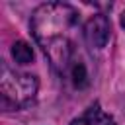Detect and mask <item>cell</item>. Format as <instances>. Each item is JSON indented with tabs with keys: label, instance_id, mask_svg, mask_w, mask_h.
<instances>
[{
	"label": "cell",
	"instance_id": "6da1fadb",
	"mask_svg": "<svg viewBox=\"0 0 125 125\" xmlns=\"http://www.w3.org/2000/svg\"><path fill=\"white\" fill-rule=\"evenodd\" d=\"M80 14L66 2L39 4L29 20L33 39L43 49L51 66L64 78L70 62L76 59L72 33L76 31Z\"/></svg>",
	"mask_w": 125,
	"mask_h": 125
},
{
	"label": "cell",
	"instance_id": "7a4b0ae2",
	"mask_svg": "<svg viewBox=\"0 0 125 125\" xmlns=\"http://www.w3.org/2000/svg\"><path fill=\"white\" fill-rule=\"evenodd\" d=\"M39 90V80L35 74L20 72L8 62L0 66V100L4 111H18L29 107Z\"/></svg>",
	"mask_w": 125,
	"mask_h": 125
},
{
	"label": "cell",
	"instance_id": "3957f363",
	"mask_svg": "<svg viewBox=\"0 0 125 125\" xmlns=\"http://www.w3.org/2000/svg\"><path fill=\"white\" fill-rule=\"evenodd\" d=\"M82 35L84 41L88 43V47L102 51L105 49L109 37H111V21L105 14H94L82 27Z\"/></svg>",
	"mask_w": 125,
	"mask_h": 125
},
{
	"label": "cell",
	"instance_id": "277c9868",
	"mask_svg": "<svg viewBox=\"0 0 125 125\" xmlns=\"http://www.w3.org/2000/svg\"><path fill=\"white\" fill-rule=\"evenodd\" d=\"M68 125H119V123L115 121L113 115H109L107 111L102 109L100 102H94L84 109L82 115L74 117Z\"/></svg>",
	"mask_w": 125,
	"mask_h": 125
},
{
	"label": "cell",
	"instance_id": "5b68a950",
	"mask_svg": "<svg viewBox=\"0 0 125 125\" xmlns=\"http://www.w3.org/2000/svg\"><path fill=\"white\" fill-rule=\"evenodd\" d=\"M64 78L74 86V88H78V90H82V88H88V84H90V76H88V68H86V64H84V61L76 55V59L70 62V66H68V70H66V74H64Z\"/></svg>",
	"mask_w": 125,
	"mask_h": 125
},
{
	"label": "cell",
	"instance_id": "8992f818",
	"mask_svg": "<svg viewBox=\"0 0 125 125\" xmlns=\"http://www.w3.org/2000/svg\"><path fill=\"white\" fill-rule=\"evenodd\" d=\"M12 59L16 64H29L33 61V49L27 41H16L12 45Z\"/></svg>",
	"mask_w": 125,
	"mask_h": 125
},
{
	"label": "cell",
	"instance_id": "52a82bcc",
	"mask_svg": "<svg viewBox=\"0 0 125 125\" xmlns=\"http://www.w3.org/2000/svg\"><path fill=\"white\" fill-rule=\"evenodd\" d=\"M119 23H121V27L125 29V10L121 12V18H119Z\"/></svg>",
	"mask_w": 125,
	"mask_h": 125
}]
</instances>
